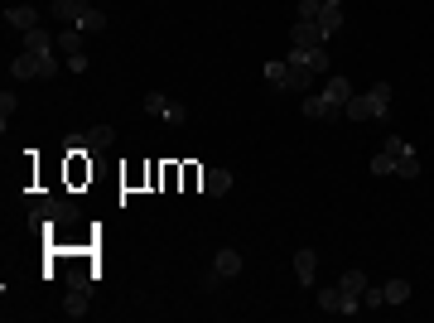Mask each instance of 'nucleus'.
Segmentation results:
<instances>
[{"instance_id": "17", "label": "nucleus", "mask_w": 434, "mask_h": 323, "mask_svg": "<svg viewBox=\"0 0 434 323\" xmlns=\"http://www.w3.org/2000/svg\"><path fill=\"white\" fill-rule=\"evenodd\" d=\"M396 174H401V179H420V160H415V150H401V155H396Z\"/></svg>"}, {"instance_id": "28", "label": "nucleus", "mask_w": 434, "mask_h": 323, "mask_svg": "<svg viewBox=\"0 0 434 323\" xmlns=\"http://www.w3.org/2000/svg\"><path fill=\"white\" fill-rule=\"evenodd\" d=\"M217 285H222V275H217V266H213V270H203V295H213Z\"/></svg>"}, {"instance_id": "9", "label": "nucleus", "mask_w": 434, "mask_h": 323, "mask_svg": "<svg viewBox=\"0 0 434 323\" xmlns=\"http://www.w3.org/2000/svg\"><path fill=\"white\" fill-rule=\"evenodd\" d=\"M198 189L208 193V198H222V193L232 189V174H227V169H208V174H203V184H198Z\"/></svg>"}, {"instance_id": "25", "label": "nucleus", "mask_w": 434, "mask_h": 323, "mask_svg": "<svg viewBox=\"0 0 434 323\" xmlns=\"http://www.w3.org/2000/svg\"><path fill=\"white\" fill-rule=\"evenodd\" d=\"M164 121H169V126H184V121H189V107H184V102H169Z\"/></svg>"}, {"instance_id": "1", "label": "nucleus", "mask_w": 434, "mask_h": 323, "mask_svg": "<svg viewBox=\"0 0 434 323\" xmlns=\"http://www.w3.org/2000/svg\"><path fill=\"white\" fill-rule=\"evenodd\" d=\"M10 78H58V58L54 54H20L10 63Z\"/></svg>"}, {"instance_id": "10", "label": "nucleus", "mask_w": 434, "mask_h": 323, "mask_svg": "<svg viewBox=\"0 0 434 323\" xmlns=\"http://www.w3.org/2000/svg\"><path fill=\"white\" fill-rule=\"evenodd\" d=\"M73 25H78L82 34H102V29H107V15H102V10H92V5H82Z\"/></svg>"}, {"instance_id": "24", "label": "nucleus", "mask_w": 434, "mask_h": 323, "mask_svg": "<svg viewBox=\"0 0 434 323\" xmlns=\"http://www.w3.org/2000/svg\"><path fill=\"white\" fill-rule=\"evenodd\" d=\"M145 111H150V116H164V111H169V97H164V92H150V97H145Z\"/></svg>"}, {"instance_id": "8", "label": "nucleus", "mask_w": 434, "mask_h": 323, "mask_svg": "<svg viewBox=\"0 0 434 323\" xmlns=\"http://www.w3.org/2000/svg\"><path fill=\"white\" fill-rule=\"evenodd\" d=\"M319 29H324L328 39L343 29V0H324V10H319Z\"/></svg>"}, {"instance_id": "18", "label": "nucleus", "mask_w": 434, "mask_h": 323, "mask_svg": "<svg viewBox=\"0 0 434 323\" xmlns=\"http://www.w3.org/2000/svg\"><path fill=\"white\" fill-rule=\"evenodd\" d=\"M78 0H49V15H54V20H68V25H73V20H78Z\"/></svg>"}, {"instance_id": "5", "label": "nucleus", "mask_w": 434, "mask_h": 323, "mask_svg": "<svg viewBox=\"0 0 434 323\" xmlns=\"http://www.w3.org/2000/svg\"><path fill=\"white\" fill-rule=\"evenodd\" d=\"M213 266H217V275H222V280L242 275V251H237V246H222V251L213 256Z\"/></svg>"}, {"instance_id": "4", "label": "nucleus", "mask_w": 434, "mask_h": 323, "mask_svg": "<svg viewBox=\"0 0 434 323\" xmlns=\"http://www.w3.org/2000/svg\"><path fill=\"white\" fill-rule=\"evenodd\" d=\"M314 270H319V256H314L309 246H299V251H295V280L304 285V290L314 285Z\"/></svg>"}, {"instance_id": "6", "label": "nucleus", "mask_w": 434, "mask_h": 323, "mask_svg": "<svg viewBox=\"0 0 434 323\" xmlns=\"http://www.w3.org/2000/svg\"><path fill=\"white\" fill-rule=\"evenodd\" d=\"M54 44H58V34H49L44 25L25 29V54H54Z\"/></svg>"}, {"instance_id": "13", "label": "nucleus", "mask_w": 434, "mask_h": 323, "mask_svg": "<svg viewBox=\"0 0 434 323\" xmlns=\"http://www.w3.org/2000/svg\"><path fill=\"white\" fill-rule=\"evenodd\" d=\"M82 44H87V34H82L78 25H73V29H58V49H63L68 58H73V54H82Z\"/></svg>"}, {"instance_id": "16", "label": "nucleus", "mask_w": 434, "mask_h": 323, "mask_svg": "<svg viewBox=\"0 0 434 323\" xmlns=\"http://www.w3.org/2000/svg\"><path fill=\"white\" fill-rule=\"evenodd\" d=\"M266 78H271L275 92H290V63H280V58H275V63H266Z\"/></svg>"}, {"instance_id": "15", "label": "nucleus", "mask_w": 434, "mask_h": 323, "mask_svg": "<svg viewBox=\"0 0 434 323\" xmlns=\"http://www.w3.org/2000/svg\"><path fill=\"white\" fill-rule=\"evenodd\" d=\"M324 92L338 102V107H348V97H353V82H348V78H324Z\"/></svg>"}, {"instance_id": "11", "label": "nucleus", "mask_w": 434, "mask_h": 323, "mask_svg": "<svg viewBox=\"0 0 434 323\" xmlns=\"http://www.w3.org/2000/svg\"><path fill=\"white\" fill-rule=\"evenodd\" d=\"M367 97H372V116H377V121H386V116H391V82H377Z\"/></svg>"}, {"instance_id": "21", "label": "nucleus", "mask_w": 434, "mask_h": 323, "mask_svg": "<svg viewBox=\"0 0 434 323\" xmlns=\"http://www.w3.org/2000/svg\"><path fill=\"white\" fill-rule=\"evenodd\" d=\"M111 135H116L111 126H92V131H87V150H107Z\"/></svg>"}, {"instance_id": "19", "label": "nucleus", "mask_w": 434, "mask_h": 323, "mask_svg": "<svg viewBox=\"0 0 434 323\" xmlns=\"http://www.w3.org/2000/svg\"><path fill=\"white\" fill-rule=\"evenodd\" d=\"M319 309L324 314H343V290L333 285V290H319Z\"/></svg>"}, {"instance_id": "22", "label": "nucleus", "mask_w": 434, "mask_h": 323, "mask_svg": "<svg viewBox=\"0 0 434 323\" xmlns=\"http://www.w3.org/2000/svg\"><path fill=\"white\" fill-rule=\"evenodd\" d=\"M15 107H20V102H15V92H0V116H5V121H0V131H10V116H15Z\"/></svg>"}, {"instance_id": "12", "label": "nucleus", "mask_w": 434, "mask_h": 323, "mask_svg": "<svg viewBox=\"0 0 434 323\" xmlns=\"http://www.w3.org/2000/svg\"><path fill=\"white\" fill-rule=\"evenodd\" d=\"M343 116H353V121H377V116H372V97H367V92H353L348 107H343Z\"/></svg>"}, {"instance_id": "3", "label": "nucleus", "mask_w": 434, "mask_h": 323, "mask_svg": "<svg viewBox=\"0 0 434 323\" xmlns=\"http://www.w3.org/2000/svg\"><path fill=\"white\" fill-rule=\"evenodd\" d=\"M324 29H319V20H295V25H290V44H295V49H324Z\"/></svg>"}, {"instance_id": "23", "label": "nucleus", "mask_w": 434, "mask_h": 323, "mask_svg": "<svg viewBox=\"0 0 434 323\" xmlns=\"http://www.w3.org/2000/svg\"><path fill=\"white\" fill-rule=\"evenodd\" d=\"M372 174H396V155H391V150H381L377 160H372Z\"/></svg>"}, {"instance_id": "20", "label": "nucleus", "mask_w": 434, "mask_h": 323, "mask_svg": "<svg viewBox=\"0 0 434 323\" xmlns=\"http://www.w3.org/2000/svg\"><path fill=\"white\" fill-rule=\"evenodd\" d=\"M386 290V304H406L410 299V280H391V285H381Z\"/></svg>"}, {"instance_id": "7", "label": "nucleus", "mask_w": 434, "mask_h": 323, "mask_svg": "<svg viewBox=\"0 0 434 323\" xmlns=\"http://www.w3.org/2000/svg\"><path fill=\"white\" fill-rule=\"evenodd\" d=\"M5 25L10 29H39V10H34V5H10V10H5Z\"/></svg>"}, {"instance_id": "26", "label": "nucleus", "mask_w": 434, "mask_h": 323, "mask_svg": "<svg viewBox=\"0 0 434 323\" xmlns=\"http://www.w3.org/2000/svg\"><path fill=\"white\" fill-rule=\"evenodd\" d=\"M381 304H386V290H372V285H367V290H362V309H381Z\"/></svg>"}, {"instance_id": "27", "label": "nucleus", "mask_w": 434, "mask_h": 323, "mask_svg": "<svg viewBox=\"0 0 434 323\" xmlns=\"http://www.w3.org/2000/svg\"><path fill=\"white\" fill-rule=\"evenodd\" d=\"M319 10H324V0H299V20H319Z\"/></svg>"}, {"instance_id": "2", "label": "nucleus", "mask_w": 434, "mask_h": 323, "mask_svg": "<svg viewBox=\"0 0 434 323\" xmlns=\"http://www.w3.org/2000/svg\"><path fill=\"white\" fill-rule=\"evenodd\" d=\"M304 116H309V121H338L343 107H338L324 87H319V92H304Z\"/></svg>"}, {"instance_id": "14", "label": "nucleus", "mask_w": 434, "mask_h": 323, "mask_svg": "<svg viewBox=\"0 0 434 323\" xmlns=\"http://www.w3.org/2000/svg\"><path fill=\"white\" fill-rule=\"evenodd\" d=\"M338 290L348 299H362V290H367V275L362 270H343V280H338Z\"/></svg>"}]
</instances>
